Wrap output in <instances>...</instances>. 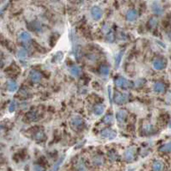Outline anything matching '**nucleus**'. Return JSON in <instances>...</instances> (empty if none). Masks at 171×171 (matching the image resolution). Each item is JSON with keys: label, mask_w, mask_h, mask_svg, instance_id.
Returning <instances> with one entry per match:
<instances>
[{"label": "nucleus", "mask_w": 171, "mask_h": 171, "mask_svg": "<svg viewBox=\"0 0 171 171\" xmlns=\"http://www.w3.org/2000/svg\"><path fill=\"white\" fill-rule=\"evenodd\" d=\"M128 100H129V95L128 94L117 92V93H115V95H114V102L119 105L126 104Z\"/></svg>", "instance_id": "1"}, {"label": "nucleus", "mask_w": 171, "mask_h": 171, "mask_svg": "<svg viewBox=\"0 0 171 171\" xmlns=\"http://www.w3.org/2000/svg\"><path fill=\"white\" fill-rule=\"evenodd\" d=\"M115 85L120 88H131L133 87V83L130 82L129 80H127V79L123 77H120L116 79L115 80Z\"/></svg>", "instance_id": "2"}, {"label": "nucleus", "mask_w": 171, "mask_h": 171, "mask_svg": "<svg viewBox=\"0 0 171 171\" xmlns=\"http://www.w3.org/2000/svg\"><path fill=\"white\" fill-rule=\"evenodd\" d=\"M152 66L156 70H164L167 66V61L163 58H156L152 63Z\"/></svg>", "instance_id": "3"}, {"label": "nucleus", "mask_w": 171, "mask_h": 171, "mask_svg": "<svg viewBox=\"0 0 171 171\" xmlns=\"http://www.w3.org/2000/svg\"><path fill=\"white\" fill-rule=\"evenodd\" d=\"M135 154H136V148L130 147L127 148L124 152V159L127 162H132L135 159Z\"/></svg>", "instance_id": "4"}, {"label": "nucleus", "mask_w": 171, "mask_h": 171, "mask_svg": "<svg viewBox=\"0 0 171 171\" xmlns=\"http://www.w3.org/2000/svg\"><path fill=\"white\" fill-rule=\"evenodd\" d=\"M103 14H104V12H103L102 8H100L99 6L92 7V9H91V15H92L94 20H95V21L101 20L102 17H103Z\"/></svg>", "instance_id": "5"}, {"label": "nucleus", "mask_w": 171, "mask_h": 171, "mask_svg": "<svg viewBox=\"0 0 171 171\" xmlns=\"http://www.w3.org/2000/svg\"><path fill=\"white\" fill-rule=\"evenodd\" d=\"M101 136L109 140H112L117 136V133L112 129H110V128H105V129L101 131Z\"/></svg>", "instance_id": "6"}, {"label": "nucleus", "mask_w": 171, "mask_h": 171, "mask_svg": "<svg viewBox=\"0 0 171 171\" xmlns=\"http://www.w3.org/2000/svg\"><path fill=\"white\" fill-rule=\"evenodd\" d=\"M70 125L72 126L75 129H77V128H80L84 125V120L79 116H74L70 120Z\"/></svg>", "instance_id": "7"}, {"label": "nucleus", "mask_w": 171, "mask_h": 171, "mask_svg": "<svg viewBox=\"0 0 171 171\" xmlns=\"http://www.w3.org/2000/svg\"><path fill=\"white\" fill-rule=\"evenodd\" d=\"M142 132V134H144L145 136H150V135L154 134L156 132V129H155V127L152 125L147 124V125L144 126Z\"/></svg>", "instance_id": "8"}, {"label": "nucleus", "mask_w": 171, "mask_h": 171, "mask_svg": "<svg viewBox=\"0 0 171 171\" xmlns=\"http://www.w3.org/2000/svg\"><path fill=\"white\" fill-rule=\"evenodd\" d=\"M138 17V13L135 9H130L128 10L127 13V20L129 22H134L137 19Z\"/></svg>", "instance_id": "9"}, {"label": "nucleus", "mask_w": 171, "mask_h": 171, "mask_svg": "<svg viewBox=\"0 0 171 171\" xmlns=\"http://www.w3.org/2000/svg\"><path fill=\"white\" fill-rule=\"evenodd\" d=\"M127 116V111L126 110H119L116 113V119L120 123H123Z\"/></svg>", "instance_id": "10"}, {"label": "nucleus", "mask_w": 171, "mask_h": 171, "mask_svg": "<svg viewBox=\"0 0 171 171\" xmlns=\"http://www.w3.org/2000/svg\"><path fill=\"white\" fill-rule=\"evenodd\" d=\"M30 78L34 83H38L42 79V75L38 70H32L31 72L30 73Z\"/></svg>", "instance_id": "11"}, {"label": "nucleus", "mask_w": 171, "mask_h": 171, "mask_svg": "<svg viewBox=\"0 0 171 171\" xmlns=\"http://www.w3.org/2000/svg\"><path fill=\"white\" fill-rule=\"evenodd\" d=\"M70 72L74 77H79L82 73V69L79 65H72L70 68Z\"/></svg>", "instance_id": "12"}, {"label": "nucleus", "mask_w": 171, "mask_h": 171, "mask_svg": "<svg viewBox=\"0 0 171 171\" xmlns=\"http://www.w3.org/2000/svg\"><path fill=\"white\" fill-rule=\"evenodd\" d=\"M165 89H166L165 84H163L161 82H156L153 85V90L156 93H163L165 91Z\"/></svg>", "instance_id": "13"}, {"label": "nucleus", "mask_w": 171, "mask_h": 171, "mask_svg": "<svg viewBox=\"0 0 171 171\" xmlns=\"http://www.w3.org/2000/svg\"><path fill=\"white\" fill-rule=\"evenodd\" d=\"M164 163L161 161H155L152 164V171H163Z\"/></svg>", "instance_id": "14"}, {"label": "nucleus", "mask_w": 171, "mask_h": 171, "mask_svg": "<svg viewBox=\"0 0 171 171\" xmlns=\"http://www.w3.org/2000/svg\"><path fill=\"white\" fill-rule=\"evenodd\" d=\"M19 40L22 41V42H28L31 40V34L28 32H26V31H23L22 33H20L19 37H18Z\"/></svg>", "instance_id": "15"}, {"label": "nucleus", "mask_w": 171, "mask_h": 171, "mask_svg": "<svg viewBox=\"0 0 171 171\" xmlns=\"http://www.w3.org/2000/svg\"><path fill=\"white\" fill-rule=\"evenodd\" d=\"M92 162L95 166H102L104 164V160L103 158V156H101V155H95V156L93 157Z\"/></svg>", "instance_id": "16"}, {"label": "nucleus", "mask_w": 171, "mask_h": 171, "mask_svg": "<svg viewBox=\"0 0 171 171\" xmlns=\"http://www.w3.org/2000/svg\"><path fill=\"white\" fill-rule=\"evenodd\" d=\"M104 104H96L95 107H94V113L95 114L96 116H100L102 115V114L104 112Z\"/></svg>", "instance_id": "17"}, {"label": "nucleus", "mask_w": 171, "mask_h": 171, "mask_svg": "<svg viewBox=\"0 0 171 171\" xmlns=\"http://www.w3.org/2000/svg\"><path fill=\"white\" fill-rule=\"evenodd\" d=\"M6 88L9 92H15L18 88V85L14 81H8L6 84Z\"/></svg>", "instance_id": "18"}, {"label": "nucleus", "mask_w": 171, "mask_h": 171, "mask_svg": "<svg viewBox=\"0 0 171 171\" xmlns=\"http://www.w3.org/2000/svg\"><path fill=\"white\" fill-rule=\"evenodd\" d=\"M27 55H28V53L24 48H21L17 52V57L20 61H25L27 59Z\"/></svg>", "instance_id": "19"}, {"label": "nucleus", "mask_w": 171, "mask_h": 171, "mask_svg": "<svg viewBox=\"0 0 171 171\" xmlns=\"http://www.w3.org/2000/svg\"><path fill=\"white\" fill-rule=\"evenodd\" d=\"M100 73L104 77H108L110 74V68L107 65H102L100 67Z\"/></svg>", "instance_id": "20"}, {"label": "nucleus", "mask_w": 171, "mask_h": 171, "mask_svg": "<svg viewBox=\"0 0 171 171\" xmlns=\"http://www.w3.org/2000/svg\"><path fill=\"white\" fill-rule=\"evenodd\" d=\"M65 160V156H62L61 158L57 161V162L54 164V166L53 167V168H52V171H58L59 170V168H60V167L62 166V163L63 162V161Z\"/></svg>", "instance_id": "21"}, {"label": "nucleus", "mask_w": 171, "mask_h": 171, "mask_svg": "<svg viewBox=\"0 0 171 171\" xmlns=\"http://www.w3.org/2000/svg\"><path fill=\"white\" fill-rule=\"evenodd\" d=\"M152 10H153V12H154L155 13H157V14H161L162 12H163L162 7L160 6L159 3H154V4H153V6H152Z\"/></svg>", "instance_id": "22"}, {"label": "nucleus", "mask_w": 171, "mask_h": 171, "mask_svg": "<svg viewBox=\"0 0 171 171\" xmlns=\"http://www.w3.org/2000/svg\"><path fill=\"white\" fill-rule=\"evenodd\" d=\"M160 151L163 152H171V142H167V144L163 145L160 147Z\"/></svg>", "instance_id": "23"}, {"label": "nucleus", "mask_w": 171, "mask_h": 171, "mask_svg": "<svg viewBox=\"0 0 171 171\" xmlns=\"http://www.w3.org/2000/svg\"><path fill=\"white\" fill-rule=\"evenodd\" d=\"M76 168H77V171H88L87 168H86V165L84 164V162L79 160L77 164H76Z\"/></svg>", "instance_id": "24"}, {"label": "nucleus", "mask_w": 171, "mask_h": 171, "mask_svg": "<svg viewBox=\"0 0 171 171\" xmlns=\"http://www.w3.org/2000/svg\"><path fill=\"white\" fill-rule=\"evenodd\" d=\"M27 118H28V120H31V121H35V120H37L38 118V114L36 111H31L30 113H28Z\"/></svg>", "instance_id": "25"}, {"label": "nucleus", "mask_w": 171, "mask_h": 171, "mask_svg": "<svg viewBox=\"0 0 171 171\" xmlns=\"http://www.w3.org/2000/svg\"><path fill=\"white\" fill-rule=\"evenodd\" d=\"M18 107V103L17 101H15V100H13V101L11 102V104H9V107H8V110L10 112H13V111H15L16 109Z\"/></svg>", "instance_id": "26"}, {"label": "nucleus", "mask_w": 171, "mask_h": 171, "mask_svg": "<svg viewBox=\"0 0 171 171\" xmlns=\"http://www.w3.org/2000/svg\"><path fill=\"white\" fill-rule=\"evenodd\" d=\"M45 138H46V135H45V133L43 132L42 130L38 131L36 133V135H35V139L37 141H43Z\"/></svg>", "instance_id": "27"}, {"label": "nucleus", "mask_w": 171, "mask_h": 171, "mask_svg": "<svg viewBox=\"0 0 171 171\" xmlns=\"http://www.w3.org/2000/svg\"><path fill=\"white\" fill-rule=\"evenodd\" d=\"M113 121H114V118H113V116L111 115V114H107V115L104 118V122L107 125L112 124Z\"/></svg>", "instance_id": "28"}, {"label": "nucleus", "mask_w": 171, "mask_h": 171, "mask_svg": "<svg viewBox=\"0 0 171 171\" xmlns=\"http://www.w3.org/2000/svg\"><path fill=\"white\" fill-rule=\"evenodd\" d=\"M123 54H124V52L120 51L115 57V64H116V67H119L120 63H121V60H122V57H123Z\"/></svg>", "instance_id": "29"}, {"label": "nucleus", "mask_w": 171, "mask_h": 171, "mask_svg": "<svg viewBox=\"0 0 171 171\" xmlns=\"http://www.w3.org/2000/svg\"><path fill=\"white\" fill-rule=\"evenodd\" d=\"M108 155H109V158H110L111 161H116V160L118 159V154H117L115 152H114V151L109 152Z\"/></svg>", "instance_id": "30"}, {"label": "nucleus", "mask_w": 171, "mask_h": 171, "mask_svg": "<svg viewBox=\"0 0 171 171\" xmlns=\"http://www.w3.org/2000/svg\"><path fill=\"white\" fill-rule=\"evenodd\" d=\"M157 23H158V21H157V19L154 18V17H152V18L150 20V22H149L150 26H152V27H155V26L157 25Z\"/></svg>", "instance_id": "31"}, {"label": "nucleus", "mask_w": 171, "mask_h": 171, "mask_svg": "<svg viewBox=\"0 0 171 171\" xmlns=\"http://www.w3.org/2000/svg\"><path fill=\"white\" fill-rule=\"evenodd\" d=\"M103 31H104V34H106V35H108L109 33H111V30H110V27L108 26V25H104V27H103Z\"/></svg>", "instance_id": "32"}, {"label": "nucleus", "mask_w": 171, "mask_h": 171, "mask_svg": "<svg viewBox=\"0 0 171 171\" xmlns=\"http://www.w3.org/2000/svg\"><path fill=\"white\" fill-rule=\"evenodd\" d=\"M34 170L35 171H45V168L39 165H36V166H34Z\"/></svg>", "instance_id": "33"}, {"label": "nucleus", "mask_w": 171, "mask_h": 171, "mask_svg": "<svg viewBox=\"0 0 171 171\" xmlns=\"http://www.w3.org/2000/svg\"><path fill=\"white\" fill-rule=\"evenodd\" d=\"M113 39H114V36H113V33H112V32L109 33V34L107 35V40H108L109 42H112V41H113Z\"/></svg>", "instance_id": "34"}]
</instances>
